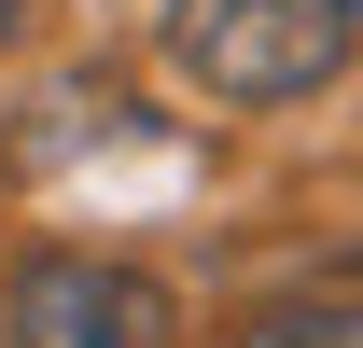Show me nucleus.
Here are the masks:
<instances>
[{"mask_svg":"<svg viewBox=\"0 0 363 348\" xmlns=\"http://www.w3.org/2000/svg\"><path fill=\"white\" fill-rule=\"evenodd\" d=\"M224 348H363V293H294V306H252Z\"/></svg>","mask_w":363,"mask_h":348,"instance_id":"nucleus-3","label":"nucleus"},{"mask_svg":"<svg viewBox=\"0 0 363 348\" xmlns=\"http://www.w3.org/2000/svg\"><path fill=\"white\" fill-rule=\"evenodd\" d=\"M14 348H168V293L126 279V265L56 251L14 279Z\"/></svg>","mask_w":363,"mask_h":348,"instance_id":"nucleus-2","label":"nucleus"},{"mask_svg":"<svg viewBox=\"0 0 363 348\" xmlns=\"http://www.w3.org/2000/svg\"><path fill=\"white\" fill-rule=\"evenodd\" d=\"M363 42V0H168V56L238 112L321 98Z\"/></svg>","mask_w":363,"mask_h":348,"instance_id":"nucleus-1","label":"nucleus"},{"mask_svg":"<svg viewBox=\"0 0 363 348\" xmlns=\"http://www.w3.org/2000/svg\"><path fill=\"white\" fill-rule=\"evenodd\" d=\"M0 14H14V0H0Z\"/></svg>","mask_w":363,"mask_h":348,"instance_id":"nucleus-4","label":"nucleus"}]
</instances>
